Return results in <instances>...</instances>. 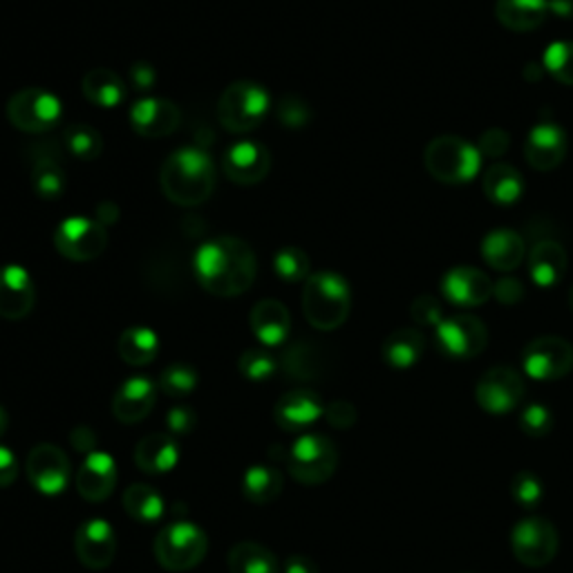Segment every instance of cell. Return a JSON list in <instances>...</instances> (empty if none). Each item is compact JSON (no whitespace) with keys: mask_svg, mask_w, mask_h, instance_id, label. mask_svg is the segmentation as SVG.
<instances>
[{"mask_svg":"<svg viewBox=\"0 0 573 573\" xmlns=\"http://www.w3.org/2000/svg\"><path fill=\"white\" fill-rule=\"evenodd\" d=\"M425 352V336L414 328L392 332L381 348L383 361L394 370H408L419 363Z\"/></svg>","mask_w":573,"mask_h":573,"instance_id":"30","label":"cell"},{"mask_svg":"<svg viewBox=\"0 0 573 573\" xmlns=\"http://www.w3.org/2000/svg\"><path fill=\"white\" fill-rule=\"evenodd\" d=\"M278 119L286 128H301V125H305L312 119V110H310V105L301 97L286 94L278 103Z\"/></svg>","mask_w":573,"mask_h":573,"instance_id":"45","label":"cell"},{"mask_svg":"<svg viewBox=\"0 0 573 573\" xmlns=\"http://www.w3.org/2000/svg\"><path fill=\"white\" fill-rule=\"evenodd\" d=\"M557 529L546 517H526L513 526V555L526 566H544L557 553Z\"/></svg>","mask_w":573,"mask_h":573,"instance_id":"12","label":"cell"},{"mask_svg":"<svg viewBox=\"0 0 573 573\" xmlns=\"http://www.w3.org/2000/svg\"><path fill=\"white\" fill-rule=\"evenodd\" d=\"M63 114L61 101L41 88H28L17 92L8 103V119L28 134L50 132Z\"/></svg>","mask_w":573,"mask_h":573,"instance_id":"8","label":"cell"},{"mask_svg":"<svg viewBox=\"0 0 573 573\" xmlns=\"http://www.w3.org/2000/svg\"><path fill=\"white\" fill-rule=\"evenodd\" d=\"M517 425L526 438L542 440V438L551 435V430L555 425V416L544 403H531L520 412Z\"/></svg>","mask_w":573,"mask_h":573,"instance_id":"41","label":"cell"},{"mask_svg":"<svg viewBox=\"0 0 573 573\" xmlns=\"http://www.w3.org/2000/svg\"><path fill=\"white\" fill-rule=\"evenodd\" d=\"M529 273L544 290L557 284L566 273V253L562 244L555 240H537L529 251Z\"/></svg>","mask_w":573,"mask_h":573,"instance_id":"26","label":"cell"},{"mask_svg":"<svg viewBox=\"0 0 573 573\" xmlns=\"http://www.w3.org/2000/svg\"><path fill=\"white\" fill-rule=\"evenodd\" d=\"M482 255L493 269L513 271L526 258L524 238L515 231H509V229L491 231L482 242Z\"/></svg>","mask_w":573,"mask_h":573,"instance_id":"27","label":"cell"},{"mask_svg":"<svg viewBox=\"0 0 573 573\" xmlns=\"http://www.w3.org/2000/svg\"><path fill=\"white\" fill-rule=\"evenodd\" d=\"M130 79H132V83H134L139 90H147V88H153V86H155L158 74H155V68H153L151 63L139 61V63H134V66L130 68Z\"/></svg>","mask_w":573,"mask_h":573,"instance_id":"52","label":"cell"},{"mask_svg":"<svg viewBox=\"0 0 573 573\" xmlns=\"http://www.w3.org/2000/svg\"><path fill=\"white\" fill-rule=\"evenodd\" d=\"M8 428H10V414L3 405H0V438L8 433Z\"/></svg>","mask_w":573,"mask_h":573,"instance_id":"57","label":"cell"},{"mask_svg":"<svg viewBox=\"0 0 573 573\" xmlns=\"http://www.w3.org/2000/svg\"><path fill=\"white\" fill-rule=\"evenodd\" d=\"M325 414L321 396L312 390H292L280 396L273 408L275 423L284 433H303Z\"/></svg>","mask_w":573,"mask_h":573,"instance_id":"18","label":"cell"},{"mask_svg":"<svg viewBox=\"0 0 573 573\" xmlns=\"http://www.w3.org/2000/svg\"><path fill=\"white\" fill-rule=\"evenodd\" d=\"M497 21L511 32H533L549 17L546 0H497Z\"/></svg>","mask_w":573,"mask_h":573,"instance_id":"28","label":"cell"},{"mask_svg":"<svg viewBox=\"0 0 573 573\" xmlns=\"http://www.w3.org/2000/svg\"><path fill=\"white\" fill-rule=\"evenodd\" d=\"M160 184L178 207H200L215 189L213 160L202 149H180L162 167Z\"/></svg>","mask_w":573,"mask_h":573,"instance_id":"2","label":"cell"},{"mask_svg":"<svg viewBox=\"0 0 573 573\" xmlns=\"http://www.w3.org/2000/svg\"><path fill=\"white\" fill-rule=\"evenodd\" d=\"M224 175L238 187H255L271 171V153L264 143L244 139L233 143L222 160Z\"/></svg>","mask_w":573,"mask_h":573,"instance_id":"16","label":"cell"},{"mask_svg":"<svg viewBox=\"0 0 573 573\" xmlns=\"http://www.w3.org/2000/svg\"><path fill=\"white\" fill-rule=\"evenodd\" d=\"M569 305H571V312H573V290H571V296H569Z\"/></svg>","mask_w":573,"mask_h":573,"instance_id":"58","label":"cell"},{"mask_svg":"<svg viewBox=\"0 0 573 573\" xmlns=\"http://www.w3.org/2000/svg\"><path fill=\"white\" fill-rule=\"evenodd\" d=\"M158 401V385L149 376H130L119 385L112 399V414L121 423H139L147 419Z\"/></svg>","mask_w":573,"mask_h":573,"instance_id":"20","label":"cell"},{"mask_svg":"<svg viewBox=\"0 0 573 573\" xmlns=\"http://www.w3.org/2000/svg\"><path fill=\"white\" fill-rule=\"evenodd\" d=\"M238 370L244 379L249 381H267L273 376V372L278 370V361L273 359V354H269L262 348H253L247 350L240 361H238Z\"/></svg>","mask_w":573,"mask_h":573,"instance_id":"43","label":"cell"},{"mask_svg":"<svg viewBox=\"0 0 573 573\" xmlns=\"http://www.w3.org/2000/svg\"><path fill=\"white\" fill-rule=\"evenodd\" d=\"M74 553L79 562L92 571L108 569L117 555V533L103 517H90L79 524L74 535Z\"/></svg>","mask_w":573,"mask_h":573,"instance_id":"15","label":"cell"},{"mask_svg":"<svg viewBox=\"0 0 573 573\" xmlns=\"http://www.w3.org/2000/svg\"><path fill=\"white\" fill-rule=\"evenodd\" d=\"M339 466V451L334 442L319 433L301 435L286 455V469L290 475L305 484V486H319L325 484Z\"/></svg>","mask_w":573,"mask_h":573,"instance_id":"7","label":"cell"},{"mask_svg":"<svg viewBox=\"0 0 573 573\" xmlns=\"http://www.w3.org/2000/svg\"><path fill=\"white\" fill-rule=\"evenodd\" d=\"M280 368L290 379L314 381V379H321L325 374L328 361H325V354L319 345H314L310 341H299L292 348L284 350Z\"/></svg>","mask_w":573,"mask_h":573,"instance_id":"29","label":"cell"},{"mask_svg":"<svg viewBox=\"0 0 573 573\" xmlns=\"http://www.w3.org/2000/svg\"><path fill=\"white\" fill-rule=\"evenodd\" d=\"M195 278L218 299H235L251 290L255 280V255L251 247L233 235L204 242L193 260Z\"/></svg>","mask_w":573,"mask_h":573,"instance_id":"1","label":"cell"},{"mask_svg":"<svg viewBox=\"0 0 573 573\" xmlns=\"http://www.w3.org/2000/svg\"><path fill=\"white\" fill-rule=\"evenodd\" d=\"M269 92L255 81H233L218 101V119L233 134L255 130L269 114Z\"/></svg>","mask_w":573,"mask_h":573,"instance_id":"6","label":"cell"},{"mask_svg":"<svg viewBox=\"0 0 573 573\" xmlns=\"http://www.w3.org/2000/svg\"><path fill=\"white\" fill-rule=\"evenodd\" d=\"M195 388H198V372L187 363H173L160 376V390L173 399H184Z\"/></svg>","mask_w":573,"mask_h":573,"instance_id":"40","label":"cell"},{"mask_svg":"<svg viewBox=\"0 0 573 573\" xmlns=\"http://www.w3.org/2000/svg\"><path fill=\"white\" fill-rule=\"evenodd\" d=\"M251 330H253V336L264 348L282 345L292 332L290 310L273 299H264L255 303V308L251 310Z\"/></svg>","mask_w":573,"mask_h":573,"instance_id":"24","label":"cell"},{"mask_svg":"<svg viewBox=\"0 0 573 573\" xmlns=\"http://www.w3.org/2000/svg\"><path fill=\"white\" fill-rule=\"evenodd\" d=\"M425 171L442 184H466L480 173L482 155L473 143L455 134L435 137L423 153Z\"/></svg>","mask_w":573,"mask_h":573,"instance_id":"4","label":"cell"},{"mask_svg":"<svg viewBox=\"0 0 573 573\" xmlns=\"http://www.w3.org/2000/svg\"><path fill=\"white\" fill-rule=\"evenodd\" d=\"M524 394H526V385L522 374L509 365L491 368L478 381V388H475V399L480 408L495 416L513 412L522 403Z\"/></svg>","mask_w":573,"mask_h":573,"instance_id":"11","label":"cell"},{"mask_svg":"<svg viewBox=\"0 0 573 573\" xmlns=\"http://www.w3.org/2000/svg\"><path fill=\"white\" fill-rule=\"evenodd\" d=\"M153 551L167 571L182 573L195 569L204 560L209 551V535L195 522L178 520L158 533Z\"/></svg>","mask_w":573,"mask_h":573,"instance_id":"5","label":"cell"},{"mask_svg":"<svg viewBox=\"0 0 573 573\" xmlns=\"http://www.w3.org/2000/svg\"><path fill=\"white\" fill-rule=\"evenodd\" d=\"M130 123L141 137H169L180 128L182 114L180 108L167 99L143 97L132 103Z\"/></svg>","mask_w":573,"mask_h":573,"instance_id":"19","label":"cell"},{"mask_svg":"<svg viewBox=\"0 0 573 573\" xmlns=\"http://www.w3.org/2000/svg\"><path fill=\"white\" fill-rule=\"evenodd\" d=\"M566 155V134L557 123L544 121L535 125L524 143V158L531 169L549 173L562 164Z\"/></svg>","mask_w":573,"mask_h":573,"instance_id":"21","label":"cell"},{"mask_svg":"<svg viewBox=\"0 0 573 573\" xmlns=\"http://www.w3.org/2000/svg\"><path fill=\"white\" fill-rule=\"evenodd\" d=\"M282 573H319V564L305 553H294L284 560Z\"/></svg>","mask_w":573,"mask_h":573,"instance_id":"53","label":"cell"},{"mask_svg":"<svg viewBox=\"0 0 573 573\" xmlns=\"http://www.w3.org/2000/svg\"><path fill=\"white\" fill-rule=\"evenodd\" d=\"M511 497L524 509H535L544 497V484L535 473L520 471L511 480Z\"/></svg>","mask_w":573,"mask_h":573,"instance_id":"44","label":"cell"},{"mask_svg":"<svg viewBox=\"0 0 573 573\" xmlns=\"http://www.w3.org/2000/svg\"><path fill=\"white\" fill-rule=\"evenodd\" d=\"M70 444H72L74 451H79V453L83 451L86 453V451H92L97 446V435L92 433L88 425H79L70 433Z\"/></svg>","mask_w":573,"mask_h":573,"instance_id":"54","label":"cell"},{"mask_svg":"<svg viewBox=\"0 0 573 573\" xmlns=\"http://www.w3.org/2000/svg\"><path fill=\"white\" fill-rule=\"evenodd\" d=\"M330 425L339 428V430H348L356 423L359 414H356V408L350 403V401H332L328 408H325V414Z\"/></svg>","mask_w":573,"mask_h":573,"instance_id":"49","label":"cell"},{"mask_svg":"<svg viewBox=\"0 0 573 573\" xmlns=\"http://www.w3.org/2000/svg\"><path fill=\"white\" fill-rule=\"evenodd\" d=\"M117 480H119V471L112 455L94 451L86 458V462L77 473V491L83 500L92 504L105 502L112 495Z\"/></svg>","mask_w":573,"mask_h":573,"instance_id":"23","label":"cell"},{"mask_svg":"<svg viewBox=\"0 0 573 573\" xmlns=\"http://www.w3.org/2000/svg\"><path fill=\"white\" fill-rule=\"evenodd\" d=\"M442 292L458 308H480L493 296V282L480 269L455 267L444 275Z\"/></svg>","mask_w":573,"mask_h":573,"instance_id":"22","label":"cell"},{"mask_svg":"<svg viewBox=\"0 0 573 573\" xmlns=\"http://www.w3.org/2000/svg\"><path fill=\"white\" fill-rule=\"evenodd\" d=\"M231 573H282L273 551L260 542H238L227 557Z\"/></svg>","mask_w":573,"mask_h":573,"instance_id":"32","label":"cell"},{"mask_svg":"<svg viewBox=\"0 0 573 573\" xmlns=\"http://www.w3.org/2000/svg\"><path fill=\"white\" fill-rule=\"evenodd\" d=\"M549 3V12L564 19V21H571L573 19V0H546Z\"/></svg>","mask_w":573,"mask_h":573,"instance_id":"56","label":"cell"},{"mask_svg":"<svg viewBox=\"0 0 573 573\" xmlns=\"http://www.w3.org/2000/svg\"><path fill=\"white\" fill-rule=\"evenodd\" d=\"M117 218H119V209H117L112 202L99 204V209H97V222H99L101 227H112V224L117 222Z\"/></svg>","mask_w":573,"mask_h":573,"instance_id":"55","label":"cell"},{"mask_svg":"<svg viewBox=\"0 0 573 573\" xmlns=\"http://www.w3.org/2000/svg\"><path fill=\"white\" fill-rule=\"evenodd\" d=\"M19 469L17 455L8 446H0V489H8L17 482Z\"/></svg>","mask_w":573,"mask_h":573,"instance_id":"51","label":"cell"},{"mask_svg":"<svg viewBox=\"0 0 573 573\" xmlns=\"http://www.w3.org/2000/svg\"><path fill=\"white\" fill-rule=\"evenodd\" d=\"M37 303V290L30 273L19 267L0 269V319L21 321L32 314Z\"/></svg>","mask_w":573,"mask_h":573,"instance_id":"17","label":"cell"},{"mask_svg":"<svg viewBox=\"0 0 573 573\" xmlns=\"http://www.w3.org/2000/svg\"><path fill=\"white\" fill-rule=\"evenodd\" d=\"M352 308V292L343 275L319 271L308 278L303 290V312L308 323L319 332L339 330Z\"/></svg>","mask_w":573,"mask_h":573,"instance_id":"3","label":"cell"},{"mask_svg":"<svg viewBox=\"0 0 573 573\" xmlns=\"http://www.w3.org/2000/svg\"><path fill=\"white\" fill-rule=\"evenodd\" d=\"M310 255L299 247H284L273 258V271L284 282H301L310 278Z\"/></svg>","mask_w":573,"mask_h":573,"instance_id":"39","label":"cell"},{"mask_svg":"<svg viewBox=\"0 0 573 573\" xmlns=\"http://www.w3.org/2000/svg\"><path fill=\"white\" fill-rule=\"evenodd\" d=\"M282 486V473L271 464H251L242 475V493L251 504H271Z\"/></svg>","mask_w":573,"mask_h":573,"instance_id":"36","label":"cell"},{"mask_svg":"<svg viewBox=\"0 0 573 573\" xmlns=\"http://www.w3.org/2000/svg\"><path fill=\"white\" fill-rule=\"evenodd\" d=\"M544 68L555 81L573 86V43L557 41L549 46L544 52Z\"/></svg>","mask_w":573,"mask_h":573,"instance_id":"42","label":"cell"},{"mask_svg":"<svg viewBox=\"0 0 573 573\" xmlns=\"http://www.w3.org/2000/svg\"><path fill=\"white\" fill-rule=\"evenodd\" d=\"M123 509L125 513L141 522V524H155L164 517L167 513V504H164V497L149 484H130L125 491H123Z\"/></svg>","mask_w":573,"mask_h":573,"instance_id":"34","label":"cell"},{"mask_svg":"<svg viewBox=\"0 0 573 573\" xmlns=\"http://www.w3.org/2000/svg\"><path fill=\"white\" fill-rule=\"evenodd\" d=\"M57 251L72 262L97 260L108 247L105 227L88 218H68L54 233Z\"/></svg>","mask_w":573,"mask_h":573,"instance_id":"13","label":"cell"},{"mask_svg":"<svg viewBox=\"0 0 573 573\" xmlns=\"http://www.w3.org/2000/svg\"><path fill=\"white\" fill-rule=\"evenodd\" d=\"M32 187L39 198L54 200L66 191V173L52 158H41L32 169Z\"/></svg>","mask_w":573,"mask_h":573,"instance_id":"38","label":"cell"},{"mask_svg":"<svg viewBox=\"0 0 573 573\" xmlns=\"http://www.w3.org/2000/svg\"><path fill=\"white\" fill-rule=\"evenodd\" d=\"M493 296L504 303V305H515L524 299V284L513 278V275H506V278H500L495 284H493Z\"/></svg>","mask_w":573,"mask_h":573,"instance_id":"50","label":"cell"},{"mask_svg":"<svg viewBox=\"0 0 573 573\" xmlns=\"http://www.w3.org/2000/svg\"><path fill=\"white\" fill-rule=\"evenodd\" d=\"M198 425V414L193 408L189 405H175L173 410H169L167 414V428H169V435H173L175 440L178 438H184V435H191L193 430Z\"/></svg>","mask_w":573,"mask_h":573,"instance_id":"47","label":"cell"},{"mask_svg":"<svg viewBox=\"0 0 573 573\" xmlns=\"http://www.w3.org/2000/svg\"><path fill=\"white\" fill-rule=\"evenodd\" d=\"M63 147L77 160L92 162L103 153V139L92 125L72 123L63 130Z\"/></svg>","mask_w":573,"mask_h":573,"instance_id":"37","label":"cell"},{"mask_svg":"<svg viewBox=\"0 0 573 573\" xmlns=\"http://www.w3.org/2000/svg\"><path fill=\"white\" fill-rule=\"evenodd\" d=\"M180 462V444L169 433L143 438L134 449V464L149 475L171 473Z\"/></svg>","mask_w":573,"mask_h":573,"instance_id":"25","label":"cell"},{"mask_svg":"<svg viewBox=\"0 0 573 573\" xmlns=\"http://www.w3.org/2000/svg\"><path fill=\"white\" fill-rule=\"evenodd\" d=\"M410 314L414 319L416 325H423V328H438L442 321H444V312H442V305L438 299L433 296H419L412 305H410Z\"/></svg>","mask_w":573,"mask_h":573,"instance_id":"46","label":"cell"},{"mask_svg":"<svg viewBox=\"0 0 573 573\" xmlns=\"http://www.w3.org/2000/svg\"><path fill=\"white\" fill-rule=\"evenodd\" d=\"M81 92L90 103L99 108H114L123 103V99L128 97L123 79L108 68L90 70L81 81Z\"/></svg>","mask_w":573,"mask_h":573,"instance_id":"31","label":"cell"},{"mask_svg":"<svg viewBox=\"0 0 573 573\" xmlns=\"http://www.w3.org/2000/svg\"><path fill=\"white\" fill-rule=\"evenodd\" d=\"M117 352L123 359V363L143 368L158 359L160 339L149 328H128L117 341Z\"/></svg>","mask_w":573,"mask_h":573,"instance_id":"33","label":"cell"},{"mask_svg":"<svg viewBox=\"0 0 573 573\" xmlns=\"http://www.w3.org/2000/svg\"><path fill=\"white\" fill-rule=\"evenodd\" d=\"M70 460L54 444H39L28 455V478L32 486L43 495H59L70 484Z\"/></svg>","mask_w":573,"mask_h":573,"instance_id":"14","label":"cell"},{"mask_svg":"<svg viewBox=\"0 0 573 573\" xmlns=\"http://www.w3.org/2000/svg\"><path fill=\"white\" fill-rule=\"evenodd\" d=\"M484 195L497 207L515 204L524 193L522 175L509 164H493L482 180Z\"/></svg>","mask_w":573,"mask_h":573,"instance_id":"35","label":"cell"},{"mask_svg":"<svg viewBox=\"0 0 573 573\" xmlns=\"http://www.w3.org/2000/svg\"><path fill=\"white\" fill-rule=\"evenodd\" d=\"M438 348L442 354L455 361H469L484 352L489 343L486 325L473 314H458L444 319L435 332Z\"/></svg>","mask_w":573,"mask_h":573,"instance_id":"9","label":"cell"},{"mask_svg":"<svg viewBox=\"0 0 573 573\" xmlns=\"http://www.w3.org/2000/svg\"><path fill=\"white\" fill-rule=\"evenodd\" d=\"M511 147V134L502 128H491L480 139V155L482 158H502Z\"/></svg>","mask_w":573,"mask_h":573,"instance_id":"48","label":"cell"},{"mask_svg":"<svg viewBox=\"0 0 573 573\" xmlns=\"http://www.w3.org/2000/svg\"><path fill=\"white\" fill-rule=\"evenodd\" d=\"M522 370L535 381H557L573 370V345L560 336H540L522 352Z\"/></svg>","mask_w":573,"mask_h":573,"instance_id":"10","label":"cell"}]
</instances>
